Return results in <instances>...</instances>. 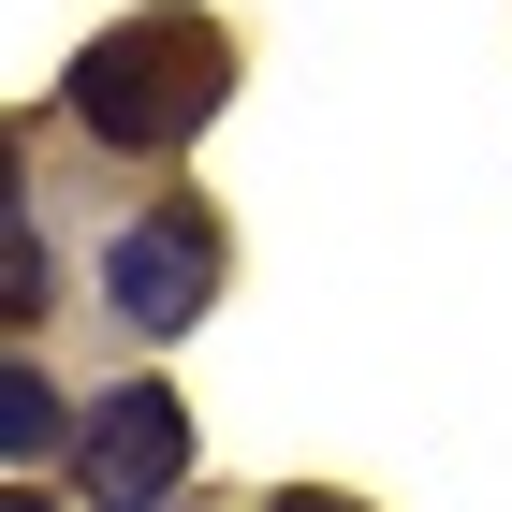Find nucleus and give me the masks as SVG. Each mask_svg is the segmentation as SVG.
<instances>
[{"instance_id": "f257e3e1", "label": "nucleus", "mask_w": 512, "mask_h": 512, "mask_svg": "<svg viewBox=\"0 0 512 512\" xmlns=\"http://www.w3.org/2000/svg\"><path fill=\"white\" fill-rule=\"evenodd\" d=\"M220 88H235V30L191 15V0H161V15H118V30L74 59V132L118 161H176L205 118H220Z\"/></svg>"}, {"instance_id": "f03ea898", "label": "nucleus", "mask_w": 512, "mask_h": 512, "mask_svg": "<svg viewBox=\"0 0 512 512\" xmlns=\"http://www.w3.org/2000/svg\"><path fill=\"white\" fill-rule=\"evenodd\" d=\"M176 469H191V410H176V381H103V395L74 410V498H88V512H161Z\"/></svg>"}, {"instance_id": "7ed1b4c3", "label": "nucleus", "mask_w": 512, "mask_h": 512, "mask_svg": "<svg viewBox=\"0 0 512 512\" xmlns=\"http://www.w3.org/2000/svg\"><path fill=\"white\" fill-rule=\"evenodd\" d=\"M103 293H118L147 337H191L205 293H220V220H205V205H147V220L103 249Z\"/></svg>"}, {"instance_id": "20e7f679", "label": "nucleus", "mask_w": 512, "mask_h": 512, "mask_svg": "<svg viewBox=\"0 0 512 512\" xmlns=\"http://www.w3.org/2000/svg\"><path fill=\"white\" fill-rule=\"evenodd\" d=\"M59 381H44V366H0V454H59Z\"/></svg>"}, {"instance_id": "39448f33", "label": "nucleus", "mask_w": 512, "mask_h": 512, "mask_svg": "<svg viewBox=\"0 0 512 512\" xmlns=\"http://www.w3.org/2000/svg\"><path fill=\"white\" fill-rule=\"evenodd\" d=\"M278 512H366V498H337V483H293V498H278Z\"/></svg>"}]
</instances>
